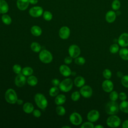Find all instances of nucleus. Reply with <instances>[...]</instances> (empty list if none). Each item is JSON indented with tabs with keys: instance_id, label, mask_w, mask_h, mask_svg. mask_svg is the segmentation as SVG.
I'll return each instance as SVG.
<instances>
[{
	"instance_id": "1",
	"label": "nucleus",
	"mask_w": 128,
	"mask_h": 128,
	"mask_svg": "<svg viewBox=\"0 0 128 128\" xmlns=\"http://www.w3.org/2000/svg\"><path fill=\"white\" fill-rule=\"evenodd\" d=\"M119 106L116 101L111 100L108 102L105 106V110L106 112L110 115L116 114L119 110Z\"/></svg>"
},
{
	"instance_id": "2",
	"label": "nucleus",
	"mask_w": 128,
	"mask_h": 128,
	"mask_svg": "<svg viewBox=\"0 0 128 128\" xmlns=\"http://www.w3.org/2000/svg\"><path fill=\"white\" fill-rule=\"evenodd\" d=\"M34 100L37 106L40 109L44 110L48 106L47 100L42 94H36L34 96Z\"/></svg>"
},
{
	"instance_id": "3",
	"label": "nucleus",
	"mask_w": 128,
	"mask_h": 128,
	"mask_svg": "<svg viewBox=\"0 0 128 128\" xmlns=\"http://www.w3.org/2000/svg\"><path fill=\"white\" fill-rule=\"evenodd\" d=\"M4 98L10 104H14L16 103L18 100L16 92L12 88H9L6 92Z\"/></svg>"
},
{
	"instance_id": "4",
	"label": "nucleus",
	"mask_w": 128,
	"mask_h": 128,
	"mask_svg": "<svg viewBox=\"0 0 128 128\" xmlns=\"http://www.w3.org/2000/svg\"><path fill=\"white\" fill-rule=\"evenodd\" d=\"M60 89L64 92L70 91L73 86V82L71 78H68L63 80L59 84Z\"/></svg>"
},
{
	"instance_id": "5",
	"label": "nucleus",
	"mask_w": 128,
	"mask_h": 128,
	"mask_svg": "<svg viewBox=\"0 0 128 128\" xmlns=\"http://www.w3.org/2000/svg\"><path fill=\"white\" fill-rule=\"evenodd\" d=\"M39 58L42 62L48 64L52 61V56L49 51L46 50H44L40 52Z\"/></svg>"
},
{
	"instance_id": "6",
	"label": "nucleus",
	"mask_w": 128,
	"mask_h": 128,
	"mask_svg": "<svg viewBox=\"0 0 128 128\" xmlns=\"http://www.w3.org/2000/svg\"><path fill=\"white\" fill-rule=\"evenodd\" d=\"M120 119L118 116L114 114L110 116L106 120L107 125L110 128L118 127L120 124Z\"/></svg>"
},
{
	"instance_id": "7",
	"label": "nucleus",
	"mask_w": 128,
	"mask_h": 128,
	"mask_svg": "<svg viewBox=\"0 0 128 128\" xmlns=\"http://www.w3.org/2000/svg\"><path fill=\"white\" fill-rule=\"evenodd\" d=\"M70 122L75 126H78L81 124L82 118V116L78 112H73L70 116Z\"/></svg>"
},
{
	"instance_id": "8",
	"label": "nucleus",
	"mask_w": 128,
	"mask_h": 128,
	"mask_svg": "<svg viewBox=\"0 0 128 128\" xmlns=\"http://www.w3.org/2000/svg\"><path fill=\"white\" fill-rule=\"evenodd\" d=\"M28 12L32 17L38 18L43 14V8L40 6H34L30 9Z\"/></svg>"
},
{
	"instance_id": "9",
	"label": "nucleus",
	"mask_w": 128,
	"mask_h": 128,
	"mask_svg": "<svg viewBox=\"0 0 128 128\" xmlns=\"http://www.w3.org/2000/svg\"><path fill=\"white\" fill-rule=\"evenodd\" d=\"M68 54L72 58H76L80 56V50L78 46L72 44L68 48Z\"/></svg>"
},
{
	"instance_id": "10",
	"label": "nucleus",
	"mask_w": 128,
	"mask_h": 128,
	"mask_svg": "<svg viewBox=\"0 0 128 128\" xmlns=\"http://www.w3.org/2000/svg\"><path fill=\"white\" fill-rule=\"evenodd\" d=\"M80 94L85 98H90L92 94V90L89 86H84L80 89Z\"/></svg>"
},
{
	"instance_id": "11",
	"label": "nucleus",
	"mask_w": 128,
	"mask_h": 128,
	"mask_svg": "<svg viewBox=\"0 0 128 128\" xmlns=\"http://www.w3.org/2000/svg\"><path fill=\"white\" fill-rule=\"evenodd\" d=\"M100 112L96 110H92L88 112L87 114V118L90 122H95L97 121L100 118Z\"/></svg>"
},
{
	"instance_id": "12",
	"label": "nucleus",
	"mask_w": 128,
	"mask_h": 128,
	"mask_svg": "<svg viewBox=\"0 0 128 128\" xmlns=\"http://www.w3.org/2000/svg\"><path fill=\"white\" fill-rule=\"evenodd\" d=\"M26 82V78L22 73L18 74L14 80V82L17 86L21 87L24 85Z\"/></svg>"
},
{
	"instance_id": "13",
	"label": "nucleus",
	"mask_w": 128,
	"mask_h": 128,
	"mask_svg": "<svg viewBox=\"0 0 128 128\" xmlns=\"http://www.w3.org/2000/svg\"><path fill=\"white\" fill-rule=\"evenodd\" d=\"M102 88L105 92H110L113 90L114 84L109 79H106L102 83Z\"/></svg>"
},
{
	"instance_id": "14",
	"label": "nucleus",
	"mask_w": 128,
	"mask_h": 128,
	"mask_svg": "<svg viewBox=\"0 0 128 128\" xmlns=\"http://www.w3.org/2000/svg\"><path fill=\"white\" fill-rule=\"evenodd\" d=\"M118 44L122 47H126L128 46V34L124 32L118 38Z\"/></svg>"
},
{
	"instance_id": "15",
	"label": "nucleus",
	"mask_w": 128,
	"mask_h": 128,
	"mask_svg": "<svg viewBox=\"0 0 128 128\" xmlns=\"http://www.w3.org/2000/svg\"><path fill=\"white\" fill-rule=\"evenodd\" d=\"M58 34L61 38L67 39L70 35V30L68 26H64L60 28Z\"/></svg>"
},
{
	"instance_id": "16",
	"label": "nucleus",
	"mask_w": 128,
	"mask_h": 128,
	"mask_svg": "<svg viewBox=\"0 0 128 128\" xmlns=\"http://www.w3.org/2000/svg\"><path fill=\"white\" fill-rule=\"evenodd\" d=\"M30 4L29 0H17L16 6L20 10H26L28 6Z\"/></svg>"
},
{
	"instance_id": "17",
	"label": "nucleus",
	"mask_w": 128,
	"mask_h": 128,
	"mask_svg": "<svg viewBox=\"0 0 128 128\" xmlns=\"http://www.w3.org/2000/svg\"><path fill=\"white\" fill-rule=\"evenodd\" d=\"M116 14L113 10L108 11L106 14V20L108 23L113 22L116 18Z\"/></svg>"
},
{
	"instance_id": "18",
	"label": "nucleus",
	"mask_w": 128,
	"mask_h": 128,
	"mask_svg": "<svg viewBox=\"0 0 128 128\" xmlns=\"http://www.w3.org/2000/svg\"><path fill=\"white\" fill-rule=\"evenodd\" d=\"M60 72L64 76H68L72 74V72L70 68L65 64H62L60 66Z\"/></svg>"
},
{
	"instance_id": "19",
	"label": "nucleus",
	"mask_w": 128,
	"mask_h": 128,
	"mask_svg": "<svg viewBox=\"0 0 128 128\" xmlns=\"http://www.w3.org/2000/svg\"><path fill=\"white\" fill-rule=\"evenodd\" d=\"M9 9L8 5L5 0H0V14H6Z\"/></svg>"
},
{
	"instance_id": "20",
	"label": "nucleus",
	"mask_w": 128,
	"mask_h": 128,
	"mask_svg": "<svg viewBox=\"0 0 128 128\" xmlns=\"http://www.w3.org/2000/svg\"><path fill=\"white\" fill-rule=\"evenodd\" d=\"M84 84L85 80L83 77L81 76H78L76 77L74 80V84L77 87H82V86H84Z\"/></svg>"
},
{
	"instance_id": "21",
	"label": "nucleus",
	"mask_w": 128,
	"mask_h": 128,
	"mask_svg": "<svg viewBox=\"0 0 128 128\" xmlns=\"http://www.w3.org/2000/svg\"><path fill=\"white\" fill-rule=\"evenodd\" d=\"M66 101V98L64 94L57 95L55 98L54 102L56 104L60 106L64 104Z\"/></svg>"
},
{
	"instance_id": "22",
	"label": "nucleus",
	"mask_w": 128,
	"mask_h": 128,
	"mask_svg": "<svg viewBox=\"0 0 128 128\" xmlns=\"http://www.w3.org/2000/svg\"><path fill=\"white\" fill-rule=\"evenodd\" d=\"M31 33L32 35L36 36H38L41 35L42 33V30L41 28L38 26H34L30 29Z\"/></svg>"
},
{
	"instance_id": "23",
	"label": "nucleus",
	"mask_w": 128,
	"mask_h": 128,
	"mask_svg": "<svg viewBox=\"0 0 128 128\" xmlns=\"http://www.w3.org/2000/svg\"><path fill=\"white\" fill-rule=\"evenodd\" d=\"M23 110L26 114H30L34 110V106L32 103L26 102L23 106Z\"/></svg>"
},
{
	"instance_id": "24",
	"label": "nucleus",
	"mask_w": 128,
	"mask_h": 128,
	"mask_svg": "<svg viewBox=\"0 0 128 128\" xmlns=\"http://www.w3.org/2000/svg\"><path fill=\"white\" fill-rule=\"evenodd\" d=\"M119 55L120 57L124 60H128V49L126 48H122L119 50Z\"/></svg>"
},
{
	"instance_id": "25",
	"label": "nucleus",
	"mask_w": 128,
	"mask_h": 128,
	"mask_svg": "<svg viewBox=\"0 0 128 128\" xmlns=\"http://www.w3.org/2000/svg\"><path fill=\"white\" fill-rule=\"evenodd\" d=\"M119 108L122 112L128 114V102L126 100L122 101L120 104Z\"/></svg>"
},
{
	"instance_id": "26",
	"label": "nucleus",
	"mask_w": 128,
	"mask_h": 128,
	"mask_svg": "<svg viewBox=\"0 0 128 128\" xmlns=\"http://www.w3.org/2000/svg\"><path fill=\"white\" fill-rule=\"evenodd\" d=\"M38 82L37 78L34 76H30L27 79V82L30 86H35L38 84Z\"/></svg>"
},
{
	"instance_id": "27",
	"label": "nucleus",
	"mask_w": 128,
	"mask_h": 128,
	"mask_svg": "<svg viewBox=\"0 0 128 128\" xmlns=\"http://www.w3.org/2000/svg\"><path fill=\"white\" fill-rule=\"evenodd\" d=\"M30 48L33 52H40L41 50V46L38 43L36 42H33L30 45Z\"/></svg>"
},
{
	"instance_id": "28",
	"label": "nucleus",
	"mask_w": 128,
	"mask_h": 128,
	"mask_svg": "<svg viewBox=\"0 0 128 128\" xmlns=\"http://www.w3.org/2000/svg\"><path fill=\"white\" fill-rule=\"evenodd\" d=\"M2 20L5 24L6 25H9L12 22V18L10 16L5 14L2 16Z\"/></svg>"
},
{
	"instance_id": "29",
	"label": "nucleus",
	"mask_w": 128,
	"mask_h": 128,
	"mask_svg": "<svg viewBox=\"0 0 128 128\" xmlns=\"http://www.w3.org/2000/svg\"><path fill=\"white\" fill-rule=\"evenodd\" d=\"M22 73L25 76H31L33 73V70L30 67H24L22 69Z\"/></svg>"
},
{
	"instance_id": "30",
	"label": "nucleus",
	"mask_w": 128,
	"mask_h": 128,
	"mask_svg": "<svg viewBox=\"0 0 128 128\" xmlns=\"http://www.w3.org/2000/svg\"><path fill=\"white\" fill-rule=\"evenodd\" d=\"M59 92V90L57 86H54L53 87L51 88L49 90V94L52 96L54 97L56 96Z\"/></svg>"
},
{
	"instance_id": "31",
	"label": "nucleus",
	"mask_w": 128,
	"mask_h": 128,
	"mask_svg": "<svg viewBox=\"0 0 128 128\" xmlns=\"http://www.w3.org/2000/svg\"><path fill=\"white\" fill-rule=\"evenodd\" d=\"M112 8L114 10H118L120 8V2L119 0H114L112 4Z\"/></svg>"
},
{
	"instance_id": "32",
	"label": "nucleus",
	"mask_w": 128,
	"mask_h": 128,
	"mask_svg": "<svg viewBox=\"0 0 128 128\" xmlns=\"http://www.w3.org/2000/svg\"><path fill=\"white\" fill-rule=\"evenodd\" d=\"M56 112L59 116H64L66 114V110L64 107L60 105L56 108Z\"/></svg>"
},
{
	"instance_id": "33",
	"label": "nucleus",
	"mask_w": 128,
	"mask_h": 128,
	"mask_svg": "<svg viewBox=\"0 0 128 128\" xmlns=\"http://www.w3.org/2000/svg\"><path fill=\"white\" fill-rule=\"evenodd\" d=\"M110 51L112 54H116L119 51V46L116 44H112L110 48Z\"/></svg>"
},
{
	"instance_id": "34",
	"label": "nucleus",
	"mask_w": 128,
	"mask_h": 128,
	"mask_svg": "<svg viewBox=\"0 0 128 128\" xmlns=\"http://www.w3.org/2000/svg\"><path fill=\"white\" fill-rule=\"evenodd\" d=\"M43 18L46 20L50 21L52 18V14L49 11H45L43 13Z\"/></svg>"
},
{
	"instance_id": "35",
	"label": "nucleus",
	"mask_w": 128,
	"mask_h": 128,
	"mask_svg": "<svg viewBox=\"0 0 128 128\" xmlns=\"http://www.w3.org/2000/svg\"><path fill=\"white\" fill-rule=\"evenodd\" d=\"M74 62L78 65H83L86 62V60L82 56H78L74 60Z\"/></svg>"
},
{
	"instance_id": "36",
	"label": "nucleus",
	"mask_w": 128,
	"mask_h": 128,
	"mask_svg": "<svg viewBox=\"0 0 128 128\" xmlns=\"http://www.w3.org/2000/svg\"><path fill=\"white\" fill-rule=\"evenodd\" d=\"M102 75H103V76L106 78V79H110L111 77H112V72L111 71L108 69V68H106L105 69L103 72H102Z\"/></svg>"
},
{
	"instance_id": "37",
	"label": "nucleus",
	"mask_w": 128,
	"mask_h": 128,
	"mask_svg": "<svg viewBox=\"0 0 128 128\" xmlns=\"http://www.w3.org/2000/svg\"><path fill=\"white\" fill-rule=\"evenodd\" d=\"M80 92L78 91L74 92L72 93V94L71 95L72 100L74 102L78 101L79 100V98H80Z\"/></svg>"
},
{
	"instance_id": "38",
	"label": "nucleus",
	"mask_w": 128,
	"mask_h": 128,
	"mask_svg": "<svg viewBox=\"0 0 128 128\" xmlns=\"http://www.w3.org/2000/svg\"><path fill=\"white\" fill-rule=\"evenodd\" d=\"M121 83L124 86L128 88V75L124 76L122 78Z\"/></svg>"
},
{
	"instance_id": "39",
	"label": "nucleus",
	"mask_w": 128,
	"mask_h": 128,
	"mask_svg": "<svg viewBox=\"0 0 128 128\" xmlns=\"http://www.w3.org/2000/svg\"><path fill=\"white\" fill-rule=\"evenodd\" d=\"M118 97V94L116 91H112L110 94V98L111 100L116 101Z\"/></svg>"
},
{
	"instance_id": "40",
	"label": "nucleus",
	"mask_w": 128,
	"mask_h": 128,
	"mask_svg": "<svg viewBox=\"0 0 128 128\" xmlns=\"http://www.w3.org/2000/svg\"><path fill=\"white\" fill-rule=\"evenodd\" d=\"M12 69H13V71L14 72V73H16V74H19L22 72V68L20 65H18V64H14L13 66Z\"/></svg>"
},
{
	"instance_id": "41",
	"label": "nucleus",
	"mask_w": 128,
	"mask_h": 128,
	"mask_svg": "<svg viewBox=\"0 0 128 128\" xmlns=\"http://www.w3.org/2000/svg\"><path fill=\"white\" fill-rule=\"evenodd\" d=\"M94 124L90 122H85L80 126V128H94Z\"/></svg>"
},
{
	"instance_id": "42",
	"label": "nucleus",
	"mask_w": 128,
	"mask_h": 128,
	"mask_svg": "<svg viewBox=\"0 0 128 128\" xmlns=\"http://www.w3.org/2000/svg\"><path fill=\"white\" fill-rule=\"evenodd\" d=\"M118 96H119L120 99L122 101L126 100V98H127V96H126V94L125 92H120V94L118 95Z\"/></svg>"
},
{
	"instance_id": "43",
	"label": "nucleus",
	"mask_w": 128,
	"mask_h": 128,
	"mask_svg": "<svg viewBox=\"0 0 128 128\" xmlns=\"http://www.w3.org/2000/svg\"><path fill=\"white\" fill-rule=\"evenodd\" d=\"M72 61V58L70 56H68L65 58L64 62L66 64H70Z\"/></svg>"
},
{
	"instance_id": "44",
	"label": "nucleus",
	"mask_w": 128,
	"mask_h": 128,
	"mask_svg": "<svg viewBox=\"0 0 128 128\" xmlns=\"http://www.w3.org/2000/svg\"><path fill=\"white\" fill-rule=\"evenodd\" d=\"M33 115L36 117V118H39L41 116V112H40L38 110H34L32 112Z\"/></svg>"
},
{
	"instance_id": "45",
	"label": "nucleus",
	"mask_w": 128,
	"mask_h": 128,
	"mask_svg": "<svg viewBox=\"0 0 128 128\" xmlns=\"http://www.w3.org/2000/svg\"><path fill=\"white\" fill-rule=\"evenodd\" d=\"M52 84L54 86H59V84H60V80L58 79L54 78V79H53L52 80Z\"/></svg>"
},
{
	"instance_id": "46",
	"label": "nucleus",
	"mask_w": 128,
	"mask_h": 128,
	"mask_svg": "<svg viewBox=\"0 0 128 128\" xmlns=\"http://www.w3.org/2000/svg\"><path fill=\"white\" fill-rule=\"evenodd\" d=\"M122 127L123 128H128V120H124L122 124Z\"/></svg>"
},
{
	"instance_id": "47",
	"label": "nucleus",
	"mask_w": 128,
	"mask_h": 128,
	"mask_svg": "<svg viewBox=\"0 0 128 128\" xmlns=\"http://www.w3.org/2000/svg\"><path fill=\"white\" fill-rule=\"evenodd\" d=\"M30 4H36L38 2V0H29Z\"/></svg>"
},
{
	"instance_id": "48",
	"label": "nucleus",
	"mask_w": 128,
	"mask_h": 128,
	"mask_svg": "<svg viewBox=\"0 0 128 128\" xmlns=\"http://www.w3.org/2000/svg\"><path fill=\"white\" fill-rule=\"evenodd\" d=\"M116 75L118 78H121L124 76L123 74L121 72H118L116 73Z\"/></svg>"
},
{
	"instance_id": "49",
	"label": "nucleus",
	"mask_w": 128,
	"mask_h": 128,
	"mask_svg": "<svg viewBox=\"0 0 128 128\" xmlns=\"http://www.w3.org/2000/svg\"><path fill=\"white\" fill-rule=\"evenodd\" d=\"M16 103L19 104V105H21L23 103V101L22 100H20V99H18L17 100V101H16Z\"/></svg>"
},
{
	"instance_id": "50",
	"label": "nucleus",
	"mask_w": 128,
	"mask_h": 128,
	"mask_svg": "<svg viewBox=\"0 0 128 128\" xmlns=\"http://www.w3.org/2000/svg\"><path fill=\"white\" fill-rule=\"evenodd\" d=\"M94 128H103L104 127H103V126H102V125H100V124H98V125H96V126Z\"/></svg>"
},
{
	"instance_id": "51",
	"label": "nucleus",
	"mask_w": 128,
	"mask_h": 128,
	"mask_svg": "<svg viewBox=\"0 0 128 128\" xmlns=\"http://www.w3.org/2000/svg\"><path fill=\"white\" fill-rule=\"evenodd\" d=\"M116 15H119L120 14V12H119V11H117L116 12Z\"/></svg>"
},
{
	"instance_id": "52",
	"label": "nucleus",
	"mask_w": 128,
	"mask_h": 128,
	"mask_svg": "<svg viewBox=\"0 0 128 128\" xmlns=\"http://www.w3.org/2000/svg\"><path fill=\"white\" fill-rule=\"evenodd\" d=\"M62 128H70V126H62Z\"/></svg>"
}]
</instances>
